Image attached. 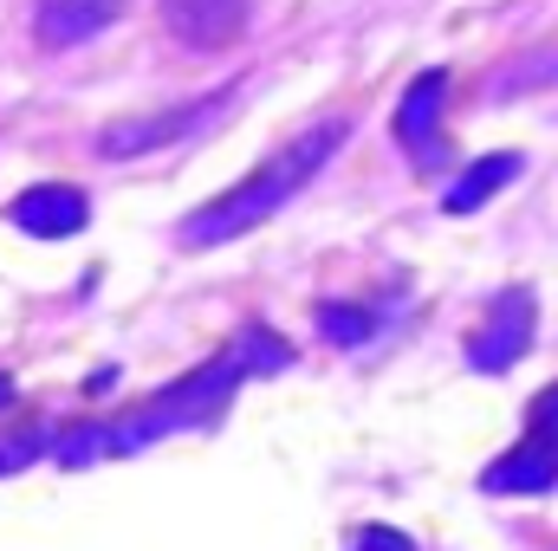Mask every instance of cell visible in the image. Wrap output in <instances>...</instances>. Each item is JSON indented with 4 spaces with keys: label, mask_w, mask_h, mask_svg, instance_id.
I'll list each match as a JSON object with an SVG mask.
<instances>
[{
    "label": "cell",
    "mask_w": 558,
    "mask_h": 551,
    "mask_svg": "<svg viewBox=\"0 0 558 551\" xmlns=\"http://www.w3.org/2000/svg\"><path fill=\"white\" fill-rule=\"evenodd\" d=\"M351 137V124L344 118H325V124H312V131H299V137L274 149L247 182H234V188H221L215 201H202L189 221H182V247H221V241H234V234H247V228H260L267 215H279L325 162H331V149Z\"/></svg>",
    "instance_id": "obj_1"
},
{
    "label": "cell",
    "mask_w": 558,
    "mask_h": 551,
    "mask_svg": "<svg viewBox=\"0 0 558 551\" xmlns=\"http://www.w3.org/2000/svg\"><path fill=\"white\" fill-rule=\"evenodd\" d=\"M241 377H254V357H247V344L234 338L221 357H208L202 370H189L182 383H169L162 396H149V403L137 409V421H124V441L143 448V441H156V434H169V428H202V421L228 415Z\"/></svg>",
    "instance_id": "obj_2"
},
{
    "label": "cell",
    "mask_w": 558,
    "mask_h": 551,
    "mask_svg": "<svg viewBox=\"0 0 558 551\" xmlns=\"http://www.w3.org/2000/svg\"><path fill=\"white\" fill-rule=\"evenodd\" d=\"M533 331H539L533 292H526V285H507V292L487 305V318L474 325V338H468V370H481V377L513 370V364L533 351Z\"/></svg>",
    "instance_id": "obj_3"
},
{
    "label": "cell",
    "mask_w": 558,
    "mask_h": 551,
    "mask_svg": "<svg viewBox=\"0 0 558 551\" xmlns=\"http://www.w3.org/2000/svg\"><path fill=\"white\" fill-rule=\"evenodd\" d=\"M221 105H228V91H208V98H195V105H182V111L118 118V124H105V131H98V156L124 162V156H143V149H156V143H175V137H189V131H202V124H208Z\"/></svg>",
    "instance_id": "obj_4"
},
{
    "label": "cell",
    "mask_w": 558,
    "mask_h": 551,
    "mask_svg": "<svg viewBox=\"0 0 558 551\" xmlns=\"http://www.w3.org/2000/svg\"><path fill=\"white\" fill-rule=\"evenodd\" d=\"M7 221H13L20 234L65 241V234H78V228L92 221V201H85V188H72V182H33V188H20V195L7 201Z\"/></svg>",
    "instance_id": "obj_5"
},
{
    "label": "cell",
    "mask_w": 558,
    "mask_h": 551,
    "mask_svg": "<svg viewBox=\"0 0 558 551\" xmlns=\"http://www.w3.org/2000/svg\"><path fill=\"white\" fill-rule=\"evenodd\" d=\"M156 7H162L169 33L182 46H195V52H221L247 26V0H156Z\"/></svg>",
    "instance_id": "obj_6"
},
{
    "label": "cell",
    "mask_w": 558,
    "mask_h": 551,
    "mask_svg": "<svg viewBox=\"0 0 558 551\" xmlns=\"http://www.w3.org/2000/svg\"><path fill=\"white\" fill-rule=\"evenodd\" d=\"M553 487H558V454L539 434H526L520 448H507V454L481 474V493H553Z\"/></svg>",
    "instance_id": "obj_7"
},
{
    "label": "cell",
    "mask_w": 558,
    "mask_h": 551,
    "mask_svg": "<svg viewBox=\"0 0 558 551\" xmlns=\"http://www.w3.org/2000/svg\"><path fill=\"white\" fill-rule=\"evenodd\" d=\"M118 13H124V0H39L33 26H39V46H85Z\"/></svg>",
    "instance_id": "obj_8"
},
{
    "label": "cell",
    "mask_w": 558,
    "mask_h": 551,
    "mask_svg": "<svg viewBox=\"0 0 558 551\" xmlns=\"http://www.w3.org/2000/svg\"><path fill=\"white\" fill-rule=\"evenodd\" d=\"M441 98H448V72H416V85L397 105V143L410 149H435V124H441Z\"/></svg>",
    "instance_id": "obj_9"
},
{
    "label": "cell",
    "mask_w": 558,
    "mask_h": 551,
    "mask_svg": "<svg viewBox=\"0 0 558 551\" xmlns=\"http://www.w3.org/2000/svg\"><path fill=\"white\" fill-rule=\"evenodd\" d=\"M513 175H520V156H513V149H500V156H481V162H468V169H461V182L441 195V208H448V215H474V208H481L487 195H500Z\"/></svg>",
    "instance_id": "obj_10"
},
{
    "label": "cell",
    "mask_w": 558,
    "mask_h": 551,
    "mask_svg": "<svg viewBox=\"0 0 558 551\" xmlns=\"http://www.w3.org/2000/svg\"><path fill=\"white\" fill-rule=\"evenodd\" d=\"M52 454H59V467H92L98 454H131V441H124V421H78L59 434Z\"/></svg>",
    "instance_id": "obj_11"
},
{
    "label": "cell",
    "mask_w": 558,
    "mask_h": 551,
    "mask_svg": "<svg viewBox=\"0 0 558 551\" xmlns=\"http://www.w3.org/2000/svg\"><path fill=\"white\" fill-rule=\"evenodd\" d=\"M318 331H325L331 344H364V338L377 331V318H371L364 305H325V311H318Z\"/></svg>",
    "instance_id": "obj_12"
},
{
    "label": "cell",
    "mask_w": 558,
    "mask_h": 551,
    "mask_svg": "<svg viewBox=\"0 0 558 551\" xmlns=\"http://www.w3.org/2000/svg\"><path fill=\"white\" fill-rule=\"evenodd\" d=\"M526 434H539V441L558 454V383H546V390L526 403Z\"/></svg>",
    "instance_id": "obj_13"
},
{
    "label": "cell",
    "mask_w": 558,
    "mask_h": 551,
    "mask_svg": "<svg viewBox=\"0 0 558 551\" xmlns=\"http://www.w3.org/2000/svg\"><path fill=\"white\" fill-rule=\"evenodd\" d=\"M351 551H416V546H410V532H397V526H364V532L351 539Z\"/></svg>",
    "instance_id": "obj_14"
},
{
    "label": "cell",
    "mask_w": 558,
    "mask_h": 551,
    "mask_svg": "<svg viewBox=\"0 0 558 551\" xmlns=\"http://www.w3.org/2000/svg\"><path fill=\"white\" fill-rule=\"evenodd\" d=\"M46 448V434L33 428V434H13V441H0V474H13V467H26L33 454Z\"/></svg>",
    "instance_id": "obj_15"
},
{
    "label": "cell",
    "mask_w": 558,
    "mask_h": 551,
    "mask_svg": "<svg viewBox=\"0 0 558 551\" xmlns=\"http://www.w3.org/2000/svg\"><path fill=\"white\" fill-rule=\"evenodd\" d=\"M13 409V377H0V415Z\"/></svg>",
    "instance_id": "obj_16"
}]
</instances>
